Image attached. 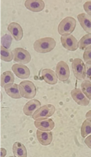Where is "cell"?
Segmentation results:
<instances>
[{
	"instance_id": "cell-5",
	"label": "cell",
	"mask_w": 91,
	"mask_h": 157,
	"mask_svg": "<svg viewBox=\"0 0 91 157\" xmlns=\"http://www.w3.org/2000/svg\"><path fill=\"white\" fill-rule=\"evenodd\" d=\"M14 61L16 63L27 64L31 60V56L28 51L23 48H16L13 49Z\"/></svg>"
},
{
	"instance_id": "cell-17",
	"label": "cell",
	"mask_w": 91,
	"mask_h": 157,
	"mask_svg": "<svg viewBox=\"0 0 91 157\" xmlns=\"http://www.w3.org/2000/svg\"><path fill=\"white\" fill-rule=\"evenodd\" d=\"M78 22L84 30L91 34V17L86 13H80L77 15Z\"/></svg>"
},
{
	"instance_id": "cell-27",
	"label": "cell",
	"mask_w": 91,
	"mask_h": 157,
	"mask_svg": "<svg viewBox=\"0 0 91 157\" xmlns=\"http://www.w3.org/2000/svg\"><path fill=\"white\" fill-rule=\"evenodd\" d=\"M84 9L87 14L91 17V1H87L84 4Z\"/></svg>"
},
{
	"instance_id": "cell-30",
	"label": "cell",
	"mask_w": 91,
	"mask_h": 157,
	"mask_svg": "<svg viewBox=\"0 0 91 157\" xmlns=\"http://www.w3.org/2000/svg\"><path fill=\"white\" fill-rule=\"evenodd\" d=\"M0 152H1V155H0L1 157H5L7 155V151L4 148H1Z\"/></svg>"
},
{
	"instance_id": "cell-1",
	"label": "cell",
	"mask_w": 91,
	"mask_h": 157,
	"mask_svg": "<svg viewBox=\"0 0 91 157\" xmlns=\"http://www.w3.org/2000/svg\"><path fill=\"white\" fill-rule=\"evenodd\" d=\"M56 42L52 37H44L37 40L33 44V48L38 53L46 54L50 52L55 48Z\"/></svg>"
},
{
	"instance_id": "cell-25",
	"label": "cell",
	"mask_w": 91,
	"mask_h": 157,
	"mask_svg": "<svg viewBox=\"0 0 91 157\" xmlns=\"http://www.w3.org/2000/svg\"><path fill=\"white\" fill-rule=\"evenodd\" d=\"M12 42V36L9 34H5L1 38V46L8 49L10 47Z\"/></svg>"
},
{
	"instance_id": "cell-12",
	"label": "cell",
	"mask_w": 91,
	"mask_h": 157,
	"mask_svg": "<svg viewBox=\"0 0 91 157\" xmlns=\"http://www.w3.org/2000/svg\"><path fill=\"white\" fill-rule=\"evenodd\" d=\"M7 30L13 36L15 41H19L22 40L24 36V31L20 24L15 22H12L8 26Z\"/></svg>"
},
{
	"instance_id": "cell-13",
	"label": "cell",
	"mask_w": 91,
	"mask_h": 157,
	"mask_svg": "<svg viewBox=\"0 0 91 157\" xmlns=\"http://www.w3.org/2000/svg\"><path fill=\"white\" fill-rule=\"evenodd\" d=\"M41 102L37 99H33L27 102L23 108V112L27 116H32L34 113L41 107Z\"/></svg>"
},
{
	"instance_id": "cell-9",
	"label": "cell",
	"mask_w": 91,
	"mask_h": 157,
	"mask_svg": "<svg viewBox=\"0 0 91 157\" xmlns=\"http://www.w3.org/2000/svg\"><path fill=\"white\" fill-rule=\"evenodd\" d=\"M34 124L36 128L44 132L51 131L55 127V123L53 120L48 118H40L36 119Z\"/></svg>"
},
{
	"instance_id": "cell-15",
	"label": "cell",
	"mask_w": 91,
	"mask_h": 157,
	"mask_svg": "<svg viewBox=\"0 0 91 157\" xmlns=\"http://www.w3.org/2000/svg\"><path fill=\"white\" fill-rule=\"evenodd\" d=\"M25 6L31 12H39L44 9L45 3L42 0H26Z\"/></svg>"
},
{
	"instance_id": "cell-4",
	"label": "cell",
	"mask_w": 91,
	"mask_h": 157,
	"mask_svg": "<svg viewBox=\"0 0 91 157\" xmlns=\"http://www.w3.org/2000/svg\"><path fill=\"white\" fill-rule=\"evenodd\" d=\"M71 67L74 75L77 79L81 81L86 78V65L81 59H74L72 61Z\"/></svg>"
},
{
	"instance_id": "cell-6",
	"label": "cell",
	"mask_w": 91,
	"mask_h": 157,
	"mask_svg": "<svg viewBox=\"0 0 91 157\" xmlns=\"http://www.w3.org/2000/svg\"><path fill=\"white\" fill-rule=\"evenodd\" d=\"M56 111V108L51 104L45 105L39 108L34 113L32 116V118L34 120L40 118H49L52 116Z\"/></svg>"
},
{
	"instance_id": "cell-19",
	"label": "cell",
	"mask_w": 91,
	"mask_h": 157,
	"mask_svg": "<svg viewBox=\"0 0 91 157\" xmlns=\"http://www.w3.org/2000/svg\"><path fill=\"white\" fill-rule=\"evenodd\" d=\"M13 155L15 157H27V151L24 144L21 142H15L13 145Z\"/></svg>"
},
{
	"instance_id": "cell-22",
	"label": "cell",
	"mask_w": 91,
	"mask_h": 157,
	"mask_svg": "<svg viewBox=\"0 0 91 157\" xmlns=\"http://www.w3.org/2000/svg\"><path fill=\"white\" fill-rule=\"evenodd\" d=\"M14 59V55L13 52L1 46V60L5 62H10Z\"/></svg>"
},
{
	"instance_id": "cell-31",
	"label": "cell",
	"mask_w": 91,
	"mask_h": 157,
	"mask_svg": "<svg viewBox=\"0 0 91 157\" xmlns=\"http://www.w3.org/2000/svg\"><path fill=\"white\" fill-rule=\"evenodd\" d=\"M86 119L91 121V109L86 113Z\"/></svg>"
},
{
	"instance_id": "cell-20",
	"label": "cell",
	"mask_w": 91,
	"mask_h": 157,
	"mask_svg": "<svg viewBox=\"0 0 91 157\" xmlns=\"http://www.w3.org/2000/svg\"><path fill=\"white\" fill-rule=\"evenodd\" d=\"M15 77L13 72L10 71L4 72L1 75V86L5 88V86L9 84L14 83Z\"/></svg>"
},
{
	"instance_id": "cell-26",
	"label": "cell",
	"mask_w": 91,
	"mask_h": 157,
	"mask_svg": "<svg viewBox=\"0 0 91 157\" xmlns=\"http://www.w3.org/2000/svg\"><path fill=\"white\" fill-rule=\"evenodd\" d=\"M83 58L84 61L86 63L88 61H91V47L85 50L83 54Z\"/></svg>"
},
{
	"instance_id": "cell-7",
	"label": "cell",
	"mask_w": 91,
	"mask_h": 157,
	"mask_svg": "<svg viewBox=\"0 0 91 157\" xmlns=\"http://www.w3.org/2000/svg\"><path fill=\"white\" fill-rule=\"evenodd\" d=\"M56 74L60 81H67L70 77V69L68 65L65 61H59L56 65Z\"/></svg>"
},
{
	"instance_id": "cell-23",
	"label": "cell",
	"mask_w": 91,
	"mask_h": 157,
	"mask_svg": "<svg viewBox=\"0 0 91 157\" xmlns=\"http://www.w3.org/2000/svg\"><path fill=\"white\" fill-rule=\"evenodd\" d=\"M91 134V121L86 119L82 124L81 128V136L85 138Z\"/></svg>"
},
{
	"instance_id": "cell-14",
	"label": "cell",
	"mask_w": 91,
	"mask_h": 157,
	"mask_svg": "<svg viewBox=\"0 0 91 157\" xmlns=\"http://www.w3.org/2000/svg\"><path fill=\"white\" fill-rule=\"evenodd\" d=\"M36 135L38 142L45 146L50 144L53 140V133L50 131L44 132L38 129L36 132Z\"/></svg>"
},
{
	"instance_id": "cell-28",
	"label": "cell",
	"mask_w": 91,
	"mask_h": 157,
	"mask_svg": "<svg viewBox=\"0 0 91 157\" xmlns=\"http://www.w3.org/2000/svg\"><path fill=\"white\" fill-rule=\"evenodd\" d=\"M86 76L87 78L91 80V61L86 62Z\"/></svg>"
},
{
	"instance_id": "cell-16",
	"label": "cell",
	"mask_w": 91,
	"mask_h": 157,
	"mask_svg": "<svg viewBox=\"0 0 91 157\" xmlns=\"http://www.w3.org/2000/svg\"><path fill=\"white\" fill-rule=\"evenodd\" d=\"M41 77L46 83L50 85H55L58 82V78L56 74L49 68L43 69L42 71Z\"/></svg>"
},
{
	"instance_id": "cell-2",
	"label": "cell",
	"mask_w": 91,
	"mask_h": 157,
	"mask_svg": "<svg viewBox=\"0 0 91 157\" xmlns=\"http://www.w3.org/2000/svg\"><path fill=\"white\" fill-rule=\"evenodd\" d=\"M76 26V21L71 17H67L64 18L59 24L58 32L60 35H71L75 30Z\"/></svg>"
},
{
	"instance_id": "cell-21",
	"label": "cell",
	"mask_w": 91,
	"mask_h": 157,
	"mask_svg": "<svg viewBox=\"0 0 91 157\" xmlns=\"http://www.w3.org/2000/svg\"><path fill=\"white\" fill-rule=\"evenodd\" d=\"M91 47V34H86L78 41V48L81 50H86Z\"/></svg>"
},
{
	"instance_id": "cell-3",
	"label": "cell",
	"mask_w": 91,
	"mask_h": 157,
	"mask_svg": "<svg viewBox=\"0 0 91 157\" xmlns=\"http://www.w3.org/2000/svg\"><path fill=\"white\" fill-rule=\"evenodd\" d=\"M19 89L21 96L27 99H33L37 94V88L35 84L30 81H24L20 83Z\"/></svg>"
},
{
	"instance_id": "cell-18",
	"label": "cell",
	"mask_w": 91,
	"mask_h": 157,
	"mask_svg": "<svg viewBox=\"0 0 91 157\" xmlns=\"http://www.w3.org/2000/svg\"><path fill=\"white\" fill-rule=\"evenodd\" d=\"M5 90L6 94L13 99H21V95L19 86L17 84L12 83L7 84L5 86Z\"/></svg>"
},
{
	"instance_id": "cell-11",
	"label": "cell",
	"mask_w": 91,
	"mask_h": 157,
	"mask_svg": "<svg viewBox=\"0 0 91 157\" xmlns=\"http://www.w3.org/2000/svg\"><path fill=\"white\" fill-rule=\"evenodd\" d=\"M14 74L19 78L25 79L30 76L31 72L28 67L22 63H15L12 66Z\"/></svg>"
},
{
	"instance_id": "cell-10",
	"label": "cell",
	"mask_w": 91,
	"mask_h": 157,
	"mask_svg": "<svg viewBox=\"0 0 91 157\" xmlns=\"http://www.w3.org/2000/svg\"><path fill=\"white\" fill-rule=\"evenodd\" d=\"M71 96L74 101L80 106H86L89 104V100L84 93L79 88L74 89L71 91Z\"/></svg>"
},
{
	"instance_id": "cell-29",
	"label": "cell",
	"mask_w": 91,
	"mask_h": 157,
	"mask_svg": "<svg viewBox=\"0 0 91 157\" xmlns=\"http://www.w3.org/2000/svg\"><path fill=\"white\" fill-rule=\"evenodd\" d=\"M85 143L87 147L91 149V135L86 137V139L85 140Z\"/></svg>"
},
{
	"instance_id": "cell-24",
	"label": "cell",
	"mask_w": 91,
	"mask_h": 157,
	"mask_svg": "<svg viewBox=\"0 0 91 157\" xmlns=\"http://www.w3.org/2000/svg\"><path fill=\"white\" fill-rule=\"evenodd\" d=\"M81 89L86 97L91 100V82L85 80L81 84Z\"/></svg>"
},
{
	"instance_id": "cell-8",
	"label": "cell",
	"mask_w": 91,
	"mask_h": 157,
	"mask_svg": "<svg viewBox=\"0 0 91 157\" xmlns=\"http://www.w3.org/2000/svg\"><path fill=\"white\" fill-rule=\"evenodd\" d=\"M61 42L63 47L68 51L74 52L78 49V41L74 36L71 35L61 36Z\"/></svg>"
}]
</instances>
